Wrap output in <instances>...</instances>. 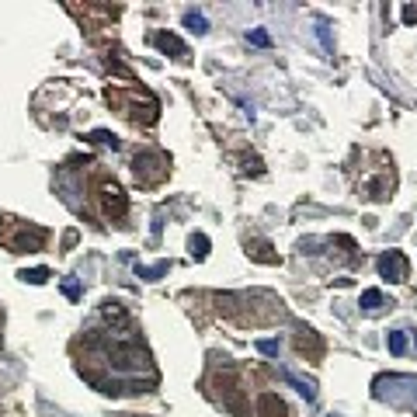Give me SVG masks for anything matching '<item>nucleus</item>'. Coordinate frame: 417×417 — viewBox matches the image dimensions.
I'll return each mask as SVG.
<instances>
[{
  "label": "nucleus",
  "instance_id": "f257e3e1",
  "mask_svg": "<svg viewBox=\"0 0 417 417\" xmlns=\"http://www.w3.org/2000/svg\"><path fill=\"white\" fill-rule=\"evenodd\" d=\"M108 361L119 372H139L150 369V355L136 341H108Z\"/></svg>",
  "mask_w": 417,
  "mask_h": 417
},
{
  "label": "nucleus",
  "instance_id": "f03ea898",
  "mask_svg": "<svg viewBox=\"0 0 417 417\" xmlns=\"http://www.w3.org/2000/svg\"><path fill=\"white\" fill-rule=\"evenodd\" d=\"M97 198H101V213L108 219H122L129 213V198H126V188L119 181H101Z\"/></svg>",
  "mask_w": 417,
  "mask_h": 417
},
{
  "label": "nucleus",
  "instance_id": "7ed1b4c3",
  "mask_svg": "<svg viewBox=\"0 0 417 417\" xmlns=\"http://www.w3.org/2000/svg\"><path fill=\"white\" fill-rule=\"evenodd\" d=\"M407 272H410V265H407L403 250H386V254L379 257V275H383V278H390V282H407Z\"/></svg>",
  "mask_w": 417,
  "mask_h": 417
},
{
  "label": "nucleus",
  "instance_id": "20e7f679",
  "mask_svg": "<svg viewBox=\"0 0 417 417\" xmlns=\"http://www.w3.org/2000/svg\"><path fill=\"white\" fill-rule=\"evenodd\" d=\"M45 240H49V233H45L42 226H21V230L11 237V247H14V250H42Z\"/></svg>",
  "mask_w": 417,
  "mask_h": 417
},
{
  "label": "nucleus",
  "instance_id": "39448f33",
  "mask_svg": "<svg viewBox=\"0 0 417 417\" xmlns=\"http://www.w3.org/2000/svg\"><path fill=\"white\" fill-rule=\"evenodd\" d=\"M97 313H101V320L108 324V327H129V309L119 299H104Z\"/></svg>",
  "mask_w": 417,
  "mask_h": 417
},
{
  "label": "nucleus",
  "instance_id": "423d86ee",
  "mask_svg": "<svg viewBox=\"0 0 417 417\" xmlns=\"http://www.w3.org/2000/svg\"><path fill=\"white\" fill-rule=\"evenodd\" d=\"M257 417H289V407L278 393H261L257 396Z\"/></svg>",
  "mask_w": 417,
  "mask_h": 417
},
{
  "label": "nucleus",
  "instance_id": "0eeeda50",
  "mask_svg": "<svg viewBox=\"0 0 417 417\" xmlns=\"http://www.w3.org/2000/svg\"><path fill=\"white\" fill-rule=\"evenodd\" d=\"M153 42H156V49H160V52H171L174 60H184V56H188L184 42H181L174 32H156V35H153Z\"/></svg>",
  "mask_w": 417,
  "mask_h": 417
},
{
  "label": "nucleus",
  "instance_id": "6e6552de",
  "mask_svg": "<svg viewBox=\"0 0 417 417\" xmlns=\"http://www.w3.org/2000/svg\"><path fill=\"white\" fill-rule=\"evenodd\" d=\"M296 348H299L302 355H309V358H320V351H324V341L317 337V331H302V334L296 337Z\"/></svg>",
  "mask_w": 417,
  "mask_h": 417
},
{
  "label": "nucleus",
  "instance_id": "1a4fd4ad",
  "mask_svg": "<svg viewBox=\"0 0 417 417\" xmlns=\"http://www.w3.org/2000/svg\"><path fill=\"white\" fill-rule=\"evenodd\" d=\"M282 376H285V383H292V386L299 390V396H306V400H317V383H313V379H302V376H296L292 369H285Z\"/></svg>",
  "mask_w": 417,
  "mask_h": 417
},
{
  "label": "nucleus",
  "instance_id": "9d476101",
  "mask_svg": "<svg viewBox=\"0 0 417 417\" xmlns=\"http://www.w3.org/2000/svg\"><path fill=\"white\" fill-rule=\"evenodd\" d=\"M223 393V403L237 414V417H250V410H247V403H243V393L240 390H219Z\"/></svg>",
  "mask_w": 417,
  "mask_h": 417
},
{
  "label": "nucleus",
  "instance_id": "9b49d317",
  "mask_svg": "<svg viewBox=\"0 0 417 417\" xmlns=\"http://www.w3.org/2000/svg\"><path fill=\"white\" fill-rule=\"evenodd\" d=\"M167 272H171V265H167V261H156V265H136V275H139V278H146V282L164 278Z\"/></svg>",
  "mask_w": 417,
  "mask_h": 417
},
{
  "label": "nucleus",
  "instance_id": "f8f14e48",
  "mask_svg": "<svg viewBox=\"0 0 417 417\" xmlns=\"http://www.w3.org/2000/svg\"><path fill=\"white\" fill-rule=\"evenodd\" d=\"M250 257L261 261V265H278V254H272V243H265V240L250 243Z\"/></svg>",
  "mask_w": 417,
  "mask_h": 417
},
{
  "label": "nucleus",
  "instance_id": "ddd939ff",
  "mask_svg": "<svg viewBox=\"0 0 417 417\" xmlns=\"http://www.w3.org/2000/svg\"><path fill=\"white\" fill-rule=\"evenodd\" d=\"M188 247H191V257H195V261H205V257H208V237H205V233H195Z\"/></svg>",
  "mask_w": 417,
  "mask_h": 417
},
{
  "label": "nucleus",
  "instance_id": "4468645a",
  "mask_svg": "<svg viewBox=\"0 0 417 417\" xmlns=\"http://www.w3.org/2000/svg\"><path fill=\"white\" fill-rule=\"evenodd\" d=\"M184 28H191L195 35H205V32H208V21H205L198 11H188V14H184Z\"/></svg>",
  "mask_w": 417,
  "mask_h": 417
},
{
  "label": "nucleus",
  "instance_id": "2eb2a0df",
  "mask_svg": "<svg viewBox=\"0 0 417 417\" xmlns=\"http://www.w3.org/2000/svg\"><path fill=\"white\" fill-rule=\"evenodd\" d=\"M383 306V292L379 289H365L361 292V309H379Z\"/></svg>",
  "mask_w": 417,
  "mask_h": 417
},
{
  "label": "nucleus",
  "instance_id": "dca6fc26",
  "mask_svg": "<svg viewBox=\"0 0 417 417\" xmlns=\"http://www.w3.org/2000/svg\"><path fill=\"white\" fill-rule=\"evenodd\" d=\"M18 278H21V282H32V285H45V282H49V272H45V268H32V272H28V268H25Z\"/></svg>",
  "mask_w": 417,
  "mask_h": 417
},
{
  "label": "nucleus",
  "instance_id": "f3484780",
  "mask_svg": "<svg viewBox=\"0 0 417 417\" xmlns=\"http://www.w3.org/2000/svg\"><path fill=\"white\" fill-rule=\"evenodd\" d=\"M386 348H390L393 355H403V351H407V334H403V331H393V334L386 337Z\"/></svg>",
  "mask_w": 417,
  "mask_h": 417
},
{
  "label": "nucleus",
  "instance_id": "a211bd4d",
  "mask_svg": "<svg viewBox=\"0 0 417 417\" xmlns=\"http://www.w3.org/2000/svg\"><path fill=\"white\" fill-rule=\"evenodd\" d=\"M247 42L257 45V49H268V45H272V35H268L265 28H254V32H247Z\"/></svg>",
  "mask_w": 417,
  "mask_h": 417
},
{
  "label": "nucleus",
  "instance_id": "6ab92c4d",
  "mask_svg": "<svg viewBox=\"0 0 417 417\" xmlns=\"http://www.w3.org/2000/svg\"><path fill=\"white\" fill-rule=\"evenodd\" d=\"M91 139H94V143H104V146H112V150L119 146V136H115V132H108V129H94V132H91Z\"/></svg>",
  "mask_w": 417,
  "mask_h": 417
},
{
  "label": "nucleus",
  "instance_id": "aec40b11",
  "mask_svg": "<svg viewBox=\"0 0 417 417\" xmlns=\"http://www.w3.org/2000/svg\"><path fill=\"white\" fill-rule=\"evenodd\" d=\"M278 348H282V344H278V341H272V337H268V341H257V351H261V355H272V358H275V355H278Z\"/></svg>",
  "mask_w": 417,
  "mask_h": 417
},
{
  "label": "nucleus",
  "instance_id": "412c9836",
  "mask_svg": "<svg viewBox=\"0 0 417 417\" xmlns=\"http://www.w3.org/2000/svg\"><path fill=\"white\" fill-rule=\"evenodd\" d=\"M63 292H67L70 299H80V285H77L73 278H67V282H63Z\"/></svg>",
  "mask_w": 417,
  "mask_h": 417
},
{
  "label": "nucleus",
  "instance_id": "4be33fe9",
  "mask_svg": "<svg viewBox=\"0 0 417 417\" xmlns=\"http://www.w3.org/2000/svg\"><path fill=\"white\" fill-rule=\"evenodd\" d=\"M243 171H247V174H261L265 167H261V160H243Z\"/></svg>",
  "mask_w": 417,
  "mask_h": 417
},
{
  "label": "nucleus",
  "instance_id": "5701e85b",
  "mask_svg": "<svg viewBox=\"0 0 417 417\" xmlns=\"http://www.w3.org/2000/svg\"><path fill=\"white\" fill-rule=\"evenodd\" d=\"M403 21H407V25H414V21H417V8H410V4H407V8H403Z\"/></svg>",
  "mask_w": 417,
  "mask_h": 417
},
{
  "label": "nucleus",
  "instance_id": "b1692460",
  "mask_svg": "<svg viewBox=\"0 0 417 417\" xmlns=\"http://www.w3.org/2000/svg\"><path fill=\"white\" fill-rule=\"evenodd\" d=\"M0 348H4V341H0Z\"/></svg>",
  "mask_w": 417,
  "mask_h": 417
}]
</instances>
